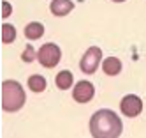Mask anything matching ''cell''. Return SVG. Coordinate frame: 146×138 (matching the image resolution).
<instances>
[{
	"label": "cell",
	"instance_id": "obj_1",
	"mask_svg": "<svg viewBox=\"0 0 146 138\" xmlns=\"http://www.w3.org/2000/svg\"><path fill=\"white\" fill-rule=\"evenodd\" d=\"M121 129L123 126L120 117L108 108L95 112L90 120V131L93 138H116L121 135Z\"/></svg>",
	"mask_w": 146,
	"mask_h": 138
},
{
	"label": "cell",
	"instance_id": "obj_2",
	"mask_svg": "<svg viewBox=\"0 0 146 138\" xmlns=\"http://www.w3.org/2000/svg\"><path fill=\"white\" fill-rule=\"evenodd\" d=\"M25 90L14 80H5L2 83V108L5 112H18L25 104Z\"/></svg>",
	"mask_w": 146,
	"mask_h": 138
},
{
	"label": "cell",
	"instance_id": "obj_3",
	"mask_svg": "<svg viewBox=\"0 0 146 138\" xmlns=\"http://www.w3.org/2000/svg\"><path fill=\"white\" fill-rule=\"evenodd\" d=\"M60 57H62V51H60V48L56 44H53V42H46V44L40 46V50L37 51V60L48 69L55 67L60 62Z\"/></svg>",
	"mask_w": 146,
	"mask_h": 138
},
{
	"label": "cell",
	"instance_id": "obj_4",
	"mask_svg": "<svg viewBox=\"0 0 146 138\" xmlns=\"http://www.w3.org/2000/svg\"><path fill=\"white\" fill-rule=\"evenodd\" d=\"M100 60H102V50L99 46H92V48L86 50L85 55H83V59L79 62V67L85 74H93L97 71Z\"/></svg>",
	"mask_w": 146,
	"mask_h": 138
},
{
	"label": "cell",
	"instance_id": "obj_5",
	"mask_svg": "<svg viewBox=\"0 0 146 138\" xmlns=\"http://www.w3.org/2000/svg\"><path fill=\"white\" fill-rule=\"evenodd\" d=\"M120 108H121L125 117H135V115H139L141 110H143V101L137 98V96L129 94V96H125V98L121 99Z\"/></svg>",
	"mask_w": 146,
	"mask_h": 138
},
{
	"label": "cell",
	"instance_id": "obj_6",
	"mask_svg": "<svg viewBox=\"0 0 146 138\" xmlns=\"http://www.w3.org/2000/svg\"><path fill=\"white\" fill-rule=\"evenodd\" d=\"M93 94H95L93 85L90 81H86V80H83V81L76 83L74 90H72V98H74L78 103H88L93 98Z\"/></svg>",
	"mask_w": 146,
	"mask_h": 138
},
{
	"label": "cell",
	"instance_id": "obj_7",
	"mask_svg": "<svg viewBox=\"0 0 146 138\" xmlns=\"http://www.w3.org/2000/svg\"><path fill=\"white\" fill-rule=\"evenodd\" d=\"M49 9L55 16H65L74 9V4H72L70 0H51Z\"/></svg>",
	"mask_w": 146,
	"mask_h": 138
},
{
	"label": "cell",
	"instance_id": "obj_8",
	"mask_svg": "<svg viewBox=\"0 0 146 138\" xmlns=\"http://www.w3.org/2000/svg\"><path fill=\"white\" fill-rule=\"evenodd\" d=\"M102 69L106 74H109V76H114V74H118L121 71V62L116 57H109L102 62Z\"/></svg>",
	"mask_w": 146,
	"mask_h": 138
},
{
	"label": "cell",
	"instance_id": "obj_9",
	"mask_svg": "<svg viewBox=\"0 0 146 138\" xmlns=\"http://www.w3.org/2000/svg\"><path fill=\"white\" fill-rule=\"evenodd\" d=\"M42 34H44V27L40 25V23H37V21H32V23H28L25 27V36L28 39H32V41L42 37Z\"/></svg>",
	"mask_w": 146,
	"mask_h": 138
},
{
	"label": "cell",
	"instance_id": "obj_10",
	"mask_svg": "<svg viewBox=\"0 0 146 138\" xmlns=\"http://www.w3.org/2000/svg\"><path fill=\"white\" fill-rule=\"evenodd\" d=\"M72 81H74V78H72L70 71H60L58 76H56V87L62 90H67V89H70Z\"/></svg>",
	"mask_w": 146,
	"mask_h": 138
},
{
	"label": "cell",
	"instance_id": "obj_11",
	"mask_svg": "<svg viewBox=\"0 0 146 138\" xmlns=\"http://www.w3.org/2000/svg\"><path fill=\"white\" fill-rule=\"evenodd\" d=\"M28 87L34 92H42L46 89V78L40 76V74H34V76L28 78Z\"/></svg>",
	"mask_w": 146,
	"mask_h": 138
},
{
	"label": "cell",
	"instance_id": "obj_12",
	"mask_svg": "<svg viewBox=\"0 0 146 138\" xmlns=\"http://www.w3.org/2000/svg\"><path fill=\"white\" fill-rule=\"evenodd\" d=\"M16 39V28L9 23H4L2 25V42L4 44H9Z\"/></svg>",
	"mask_w": 146,
	"mask_h": 138
},
{
	"label": "cell",
	"instance_id": "obj_13",
	"mask_svg": "<svg viewBox=\"0 0 146 138\" xmlns=\"http://www.w3.org/2000/svg\"><path fill=\"white\" fill-rule=\"evenodd\" d=\"M21 59H23L25 62H32V60H34V48H32V46H27V50L23 51Z\"/></svg>",
	"mask_w": 146,
	"mask_h": 138
},
{
	"label": "cell",
	"instance_id": "obj_14",
	"mask_svg": "<svg viewBox=\"0 0 146 138\" xmlns=\"http://www.w3.org/2000/svg\"><path fill=\"white\" fill-rule=\"evenodd\" d=\"M9 13H11V5L7 2H2V18H7Z\"/></svg>",
	"mask_w": 146,
	"mask_h": 138
},
{
	"label": "cell",
	"instance_id": "obj_15",
	"mask_svg": "<svg viewBox=\"0 0 146 138\" xmlns=\"http://www.w3.org/2000/svg\"><path fill=\"white\" fill-rule=\"evenodd\" d=\"M114 2H123V0H114Z\"/></svg>",
	"mask_w": 146,
	"mask_h": 138
}]
</instances>
